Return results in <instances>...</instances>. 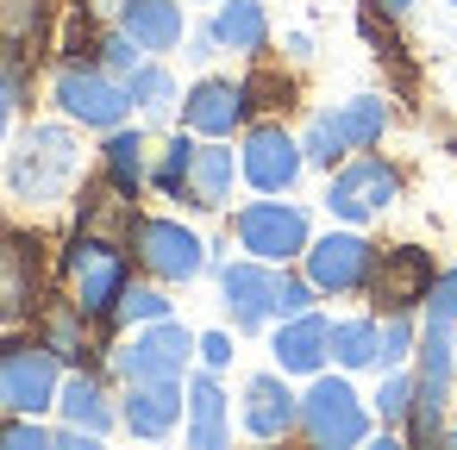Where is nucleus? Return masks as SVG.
<instances>
[{"label":"nucleus","mask_w":457,"mask_h":450,"mask_svg":"<svg viewBox=\"0 0 457 450\" xmlns=\"http://www.w3.org/2000/svg\"><path fill=\"white\" fill-rule=\"evenodd\" d=\"M370 413H376L382 425L407 431V419H413V375H407V369H382V388H376Z\"/></svg>","instance_id":"obj_33"},{"label":"nucleus","mask_w":457,"mask_h":450,"mask_svg":"<svg viewBox=\"0 0 457 450\" xmlns=\"http://www.w3.org/2000/svg\"><path fill=\"white\" fill-rule=\"evenodd\" d=\"M245 431L251 438H288V431H301V400L288 394L282 375H251L245 381Z\"/></svg>","instance_id":"obj_21"},{"label":"nucleus","mask_w":457,"mask_h":450,"mask_svg":"<svg viewBox=\"0 0 457 450\" xmlns=\"http://www.w3.org/2000/svg\"><path fill=\"white\" fill-rule=\"evenodd\" d=\"M95 51H101V63H107L113 76H132V70H138V63L151 57V51H145V45H138L132 32H107V38H101Z\"/></svg>","instance_id":"obj_36"},{"label":"nucleus","mask_w":457,"mask_h":450,"mask_svg":"<svg viewBox=\"0 0 457 450\" xmlns=\"http://www.w3.org/2000/svg\"><path fill=\"white\" fill-rule=\"evenodd\" d=\"M38 338L63 356V363H82V350H88V313L76 307V300H63V307H45V325H38Z\"/></svg>","instance_id":"obj_28"},{"label":"nucleus","mask_w":457,"mask_h":450,"mask_svg":"<svg viewBox=\"0 0 457 450\" xmlns=\"http://www.w3.org/2000/svg\"><path fill=\"white\" fill-rule=\"evenodd\" d=\"M201 363L220 375V369L232 363V338H226V331H207V338H201Z\"/></svg>","instance_id":"obj_41"},{"label":"nucleus","mask_w":457,"mask_h":450,"mask_svg":"<svg viewBox=\"0 0 457 450\" xmlns=\"http://www.w3.org/2000/svg\"><path fill=\"white\" fill-rule=\"evenodd\" d=\"M57 431H45L32 413H13V419H0V444H26V450H45Z\"/></svg>","instance_id":"obj_38"},{"label":"nucleus","mask_w":457,"mask_h":450,"mask_svg":"<svg viewBox=\"0 0 457 450\" xmlns=\"http://www.w3.org/2000/svg\"><path fill=\"white\" fill-rule=\"evenodd\" d=\"M51 101L63 107V119L95 126V132H113V126H126V113H132L126 76H113L107 63H82V57L57 63V76H51Z\"/></svg>","instance_id":"obj_3"},{"label":"nucleus","mask_w":457,"mask_h":450,"mask_svg":"<svg viewBox=\"0 0 457 450\" xmlns=\"http://www.w3.org/2000/svg\"><path fill=\"white\" fill-rule=\"evenodd\" d=\"M445 7H457V0H445Z\"/></svg>","instance_id":"obj_47"},{"label":"nucleus","mask_w":457,"mask_h":450,"mask_svg":"<svg viewBox=\"0 0 457 450\" xmlns=\"http://www.w3.org/2000/svg\"><path fill=\"white\" fill-rule=\"evenodd\" d=\"M220 300L238 331H263L276 319V263H263V257L220 263Z\"/></svg>","instance_id":"obj_15"},{"label":"nucleus","mask_w":457,"mask_h":450,"mask_svg":"<svg viewBox=\"0 0 457 450\" xmlns=\"http://www.w3.org/2000/svg\"><path fill=\"white\" fill-rule=\"evenodd\" d=\"M232 182H238V151H232L226 138H207V144H195L182 200H188L195 213H220V207L232 200Z\"/></svg>","instance_id":"obj_19"},{"label":"nucleus","mask_w":457,"mask_h":450,"mask_svg":"<svg viewBox=\"0 0 457 450\" xmlns=\"http://www.w3.org/2000/svg\"><path fill=\"white\" fill-rule=\"evenodd\" d=\"M132 225H138V213H132V194H126V188H113L107 176H101L95 188H82L76 232H95V238H113V244H132Z\"/></svg>","instance_id":"obj_22"},{"label":"nucleus","mask_w":457,"mask_h":450,"mask_svg":"<svg viewBox=\"0 0 457 450\" xmlns=\"http://www.w3.org/2000/svg\"><path fill=\"white\" fill-rule=\"evenodd\" d=\"M195 350H201V338H195L188 325L151 319V325L132 331V344L113 350V369H120L126 381H182L188 363H195Z\"/></svg>","instance_id":"obj_7"},{"label":"nucleus","mask_w":457,"mask_h":450,"mask_svg":"<svg viewBox=\"0 0 457 450\" xmlns=\"http://www.w3.org/2000/svg\"><path fill=\"white\" fill-rule=\"evenodd\" d=\"M370 7H382V13H395V20H401V13H413V7H420V0H370Z\"/></svg>","instance_id":"obj_44"},{"label":"nucleus","mask_w":457,"mask_h":450,"mask_svg":"<svg viewBox=\"0 0 457 450\" xmlns=\"http://www.w3.org/2000/svg\"><path fill=\"white\" fill-rule=\"evenodd\" d=\"M132 257L145 275L157 282H195L207 269V244L182 225V219H138L132 225Z\"/></svg>","instance_id":"obj_10"},{"label":"nucleus","mask_w":457,"mask_h":450,"mask_svg":"<svg viewBox=\"0 0 457 450\" xmlns=\"http://www.w3.org/2000/svg\"><path fill=\"white\" fill-rule=\"evenodd\" d=\"M213 51H220V38H213V26H207V32H195V38H188V57H195V63H207V57H213Z\"/></svg>","instance_id":"obj_42"},{"label":"nucleus","mask_w":457,"mask_h":450,"mask_svg":"<svg viewBox=\"0 0 457 450\" xmlns=\"http://www.w3.org/2000/svg\"><path fill=\"white\" fill-rule=\"evenodd\" d=\"M370 269H376V244L357 232H332L307 244V282L320 294H357L370 288Z\"/></svg>","instance_id":"obj_13"},{"label":"nucleus","mask_w":457,"mask_h":450,"mask_svg":"<svg viewBox=\"0 0 457 450\" xmlns=\"http://www.w3.org/2000/svg\"><path fill=\"white\" fill-rule=\"evenodd\" d=\"M188 163H195V132H182V138L163 144V157L151 163V188L170 194V200H182V188H188Z\"/></svg>","instance_id":"obj_32"},{"label":"nucleus","mask_w":457,"mask_h":450,"mask_svg":"<svg viewBox=\"0 0 457 450\" xmlns=\"http://www.w3.org/2000/svg\"><path fill=\"white\" fill-rule=\"evenodd\" d=\"M7 119H13V113H7V107H0V144H7Z\"/></svg>","instance_id":"obj_45"},{"label":"nucleus","mask_w":457,"mask_h":450,"mask_svg":"<svg viewBox=\"0 0 457 450\" xmlns=\"http://www.w3.org/2000/svg\"><path fill=\"white\" fill-rule=\"evenodd\" d=\"M126 94H132V107H138L145 119H170V107H176V76H170L163 63H138V70L126 76Z\"/></svg>","instance_id":"obj_29"},{"label":"nucleus","mask_w":457,"mask_h":450,"mask_svg":"<svg viewBox=\"0 0 457 450\" xmlns=\"http://www.w3.org/2000/svg\"><path fill=\"white\" fill-rule=\"evenodd\" d=\"M57 350L45 338H13L0 344V413H51L57 394H63V375H57Z\"/></svg>","instance_id":"obj_5"},{"label":"nucleus","mask_w":457,"mask_h":450,"mask_svg":"<svg viewBox=\"0 0 457 450\" xmlns=\"http://www.w3.org/2000/svg\"><path fill=\"white\" fill-rule=\"evenodd\" d=\"M282 51H288L295 63H307V57H313V38H307V32H288V38H282Z\"/></svg>","instance_id":"obj_43"},{"label":"nucleus","mask_w":457,"mask_h":450,"mask_svg":"<svg viewBox=\"0 0 457 450\" xmlns=\"http://www.w3.org/2000/svg\"><path fill=\"white\" fill-rule=\"evenodd\" d=\"M45 307V244L26 232H0V325L32 319Z\"/></svg>","instance_id":"obj_12"},{"label":"nucleus","mask_w":457,"mask_h":450,"mask_svg":"<svg viewBox=\"0 0 457 450\" xmlns=\"http://www.w3.org/2000/svg\"><path fill=\"white\" fill-rule=\"evenodd\" d=\"M251 107H288V82L282 76H251Z\"/></svg>","instance_id":"obj_39"},{"label":"nucleus","mask_w":457,"mask_h":450,"mask_svg":"<svg viewBox=\"0 0 457 450\" xmlns=\"http://www.w3.org/2000/svg\"><path fill=\"white\" fill-rule=\"evenodd\" d=\"M445 438H451V444H457V431H445Z\"/></svg>","instance_id":"obj_46"},{"label":"nucleus","mask_w":457,"mask_h":450,"mask_svg":"<svg viewBox=\"0 0 457 450\" xmlns=\"http://www.w3.org/2000/svg\"><path fill=\"white\" fill-rule=\"evenodd\" d=\"M101 176L138 200V188L151 182V151H145V132L113 126V132H107V144H101Z\"/></svg>","instance_id":"obj_26"},{"label":"nucleus","mask_w":457,"mask_h":450,"mask_svg":"<svg viewBox=\"0 0 457 450\" xmlns=\"http://www.w3.org/2000/svg\"><path fill=\"white\" fill-rule=\"evenodd\" d=\"M26 76H32V70H20V63H0V107H7V113L26 101Z\"/></svg>","instance_id":"obj_40"},{"label":"nucleus","mask_w":457,"mask_h":450,"mask_svg":"<svg viewBox=\"0 0 457 450\" xmlns=\"http://www.w3.org/2000/svg\"><path fill=\"white\" fill-rule=\"evenodd\" d=\"M82 176V144L70 126H26L7 157V188L26 207H57Z\"/></svg>","instance_id":"obj_1"},{"label":"nucleus","mask_w":457,"mask_h":450,"mask_svg":"<svg viewBox=\"0 0 457 450\" xmlns=\"http://www.w3.org/2000/svg\"><path fill=\"white\" fill-rule=\"evenodd\" d=\"M270 350H276V369L282 375H320L326 356H332V319L295 313V319H282V331L270 338Z\"/></svg>","instance_id":"obj_20"},{"label":"nucleus","mask_w":457,"mask_h":450,"mask_svg":"<svg viewBox=\"0 0 457 450\" xmlns=\"http://www.w3.org/2000/svg\"><path fill=\"white\" fill-rule=\"evenodd\" d=\"M251 119V88L245 82H226V76H207L182 94V126L195 138H232L238 126Z\"/></svg>","instance_id":"obj_16"},{"label":"nucleus","mask_w":457,"mask_h":450,"mask_svg":"<svg viewBox=\"0 0 457 450\" xmlns=\"http://www.w3.org/2000/svg\"><path fill=\"white\" fill-rule=\"evenodd\" d=\"M432 257L420 244H395V250H376V269H370V300L382 313H413L426 307V288H432Z\"/></svg>","instance_id":"obj_14"},{"label":"nucleus","mask_w":457,"mask_h":450,"mask_svg":"<svg viewBox=\"0 0 457 450\" xmlns=\"http://www.w3.org/2000/svg\"><path fill=\"white\" fill-rule=\"evenodd\" d=\"M395 200H401V169L382 163V157H351V163H338L332 182H326V207H332V219H345V225H363V219H376V213L395 207Z\"/></svg>","instance_id":"obj_9"},{"label":"nucleus","mask_w":457,"mask_h":450,"mask_svg":"<svg viewBox=\"0 0 457 450\" xmlns=\"http://www.w3.org/2000/svg\"><path fill=\"white\" fill-rule=\"evenodd\" d=\"M113 319H120V325H151V319H170V294L157 288V275H151V282H126V294H120Z\"/></svg>","instance_id":"obj_34"},{"label":"nucleus","mask_w":457,"mask_h":450,"mask_svg":"<svg viewBox=\"0 0 457 450\" xmlns=\"http://www.w3.org/2000/svg\"><path fill=\"white\" fill-rule=\"evenodd\" d=\"M382 132H388V101H382V94H351L345 107H332V113H313V119H307L301 151H307V163H313V169H338L351 151L382 144Z\"/></svg>","instance_id":"obj_2"},{"label":"nucleus","mask_w":457,"mask_h":450,"mask_svg":"<svg viewBox=\"0 0 457 450\" xmlns=\"http://www.w3.org/2000/svg\"><path fill=\"white\" fill-rule=\"evenodd\" d=\"M120 32H132L151 57L182 45V0H120Z\"/></svg>","instance_id":"obj_23"},{"label":"nucleus","mask_w":457,"mask_h":450,"mask_svg":"<svg viewBox=\"0 0 457 450\" xmlns=\"http://www.w3.org/2000/svg\"><path fill=\"white\" fill-rule=\"evenodd\" d=\"M332 363L351 369H376V319H338L332 325Z\"/></svg>","instance_id":"obj_30"},{"label":"nucleus","mask_w":457,"mask_h":450,"mask_svg":"<svg viewBox=\"0 0 457 450\" xmlns=\"http://www.w3.org/2000/svg\"><path fill=\"white\" fill-rule=\"evenodd\" d=\"M426 325H451L457 331V263L445 275H432V288H426Z\"/></svg>","instance_id":"obj_35"},{"label":"nucleus","mask_w":457,"mask_h":450,"mask_svg":"<svg viewBox=\"0 0 457 450\" xmlns=\"http://www.w3.org/2000/svg\"><path fill=\"white\" fill-rule=\"evenodd\" d=\"M226 388L213 381V369L207 375H195L188 381V444L195 450H220L226 444Z\"/></svg>","instance_id":"obj_27"},{"label":"nucleus","mask_w":457,"mask_h":450,"mask_svg":"<svg viewBox=\"0 0 457 450\" xmlns=\"http://www.w3.org/2000/svg\"><path fill=\"white\" fill-rule=\"evenodd\" d=\"M301 438H313V444H326V450L363 444V438H370V406H363V394H357L345 375H320V381L301 394Z\"/></svg>","instance_id":"obj_8"},{"label":"nucleus","mask_w":457,"mask_h":450,"mask_svg":"<svg viewBox=\"0 0 457 450\" xmlns=\"http://www.w3.org/2000/svg\"><path fill=\"white\" fill-rule=\"evenodd\" d=\"M57 413H63V425H82V431H95V438H107V431L120 425V406L107 400L101 375H88V369H76V375L63 381V394H57Z\"/></svg>","instance_id":"obj_24"},{"label":"nucleus","mask_w":457,"mask_h":450,"mask_svg":"<svg viewBox=\"0 0 457 450\" xmlns=\"http://www.w3.org/2000/svg\"><path fill=\"white\" fill-rule=\"evenodd\" d=\"M413 350H420L413 313H382V319H376V369H401Z\"/></svg>","instance_id":"obj_31"},{"label":"nucleus","mask_w":457,"mask_h":450,"mask_svg":"<svg viewBox=\"0 0 457 450\" xmlns=\"http://www.w3.org/2000/svg\"><path fill=\"white\" fill-rule=\"evenodd\" d=\"M51 45V0H0V63L32 70Z\"/></svg>","instance_id":"obj_18"},{"label":"nucleus","mask_w":457,"mask_h":450,"mask_svg":"<svg viewBox=\"0 0 457 450\" xmlns=\"http://www.w3.org/2000/svg\"><path fill=\"white\" fill-rule=\"evenodd\" d=\"M63 282H70V300L88 313V319H113L132 269H126V250L113 238H95V232H76L70 250H63Z\"/></svg>","instance_id":"obj_4"},{"label":"nucleus","mask_w":457,"mask_h":450,"mask_svg":"<svg viewBox=\"0 0 457 450\" xmlns=\"http://www.w3.org/2000/svg\"><path fill=\"white\" fill-rule=\"evenodd\" d=\"M232 232H238L245 257H263V263H295L313 244L307 207H295V200H251L232 213Z\"/></svg>","instance_id":"obj_6"},{"label":"nucleus","mask_w":457,"mask_h":450,"mask_svg":"<svg viewBox=\"0 0 457 450\" xmlns=\"http://www.w3.org/2000/svg\"><path fill=\"white\" fill-rule=\"evenodd\" d=\"M313 294H320V288H313L307 275H288V269H282V275H276V319L313 313Z\"/></svg>","instance_id":"obj_37"},{"label":"nucleus","mask_w":457,"mask_h":450,"mask_svg":"<svg viewBox=\"0 0 457 450\" xmlns=\"http://www.w3.org/2000/svg\"><path fill=\"white\" fill-rule=\"evenodd\" d=\"M182 419H188V388L182 381H126L120 425L132 438H170Z\"/></svg>","instance_id":"obj_17"},{"label":"nucleus","mask_w":457,"mask_h":450,"mask_svg":"<svg viewBox=\"0 0 457 450\" xmlns=\"http://www.w3.org/2000/svg\"><path fill=\"white\" fill-rule=\"evenodd\" d=\"M213 38H220V51L257 57V51L270 45V13H263V0H220V13H213Z\"/></svg>","instance_id":"obj_25"},{"label":"nucleus","mask_w":457,"mask_h":450,"mask_svg":"<svg viewBox=\"0 0 457 450\" xmlns=\"http://www.w3.org/2000/svg\"><path fill=\"white\" fill-rule=\"evenodd\" d=\"M301 169H307V151H301L295 132H282V126H251V132H245V144H238V176H245L257 194H288V188L301 182Z\"/></svg>","instance_id":"obj_11"}]
</instances>
